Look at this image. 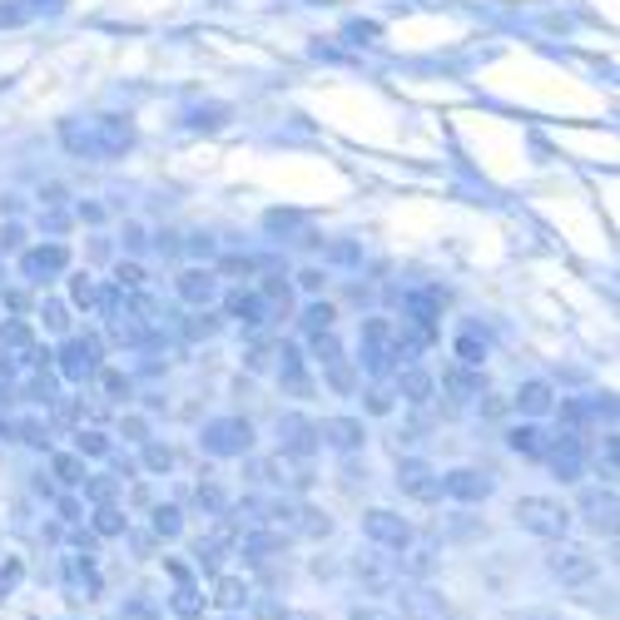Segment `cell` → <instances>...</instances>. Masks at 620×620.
Segmentation results:
<instances>
[{
    "label": "cell",
    "mask_w": 620,
    "mask_h": 620,
    "mask_svg": "<svg viewBox=\"0 0 620 620\" xmlns=\"http://www.w3.org/2000/svg\"><path fill=\"white\" fill-rule=\"evenodd\" d=\"M511 516H516L521 531L546 536V541H561V536L571 531V511H566L561 501H551V496H521Z\"/></svg>",
    "instance_id": "6da1fadb"
},
{
    "label": "cell",
    "mask_w": 620,
    "mask_h": 620,
    "mask_svg": "<svg viewBox=\"0 0 620 620\" xmlns=\"http://www.w3.org/2000/svg\"><path fill=\"white\" fill-rule=\"evenodd\" d=\"M402 353H407V348H402V333L392 328V318H363V363H368L377 377L397 368Z\"/></svg>",
    "instance_id": "7a4b0ae2"
},
{
    "label": "cell",
    "mask_w": 620,
    "mask_h": 620,
    "mask_svg": "<svg viewBox=\"0 0 620 620\" xmlns=\"http://www.w3.org/2000/svg\"><path fill=\"white\" fill-rule=\"evenodd\" d=\"M586 457H591V437H586V427H561V437L546 442V462H551V472H556L561 482H581Z\"/></svg>",
    "instance_id": "3957f363"
},
{
    "label": "cell",
    "mask_w": 620,
    "mask_h": 620,
    "mask_svg": "<svg viewBox=\"0 0 620 620\" xmlns=\"http://www.w3.org/2000/svg\"><path fill=\"white\" fill-rule=\"evenodd\" d=\"M546 566H551V576H556L561 586H586V581L596 576V556H591V546H576V541H566V536L551 546Z\"/></svg>",
    "instance_id": "277c9868"
},
{
    "label": "cell",
    "mask_w": 620,
    "mask_h": 620,
    "mask_svg": "<svg viewBox=\"0 0 620 620\" xmlns=\"http://www.w3.org/2000/svg\"><path fill=\"white\" fill-rule=\"evenodd\" d=\"M248 447H253V427L244 417H219V422L204 427V452L209 457H244Z\"/></svg>",
    "instance_id": "5b68a950"
},
{
    "label": "cell",
    "mask_w": 620,
    "mask_h": 620,
    "mask_svg": "<svg viewBox=\"0 0 620 620\" xmlns=\"http://www.w3.org/2000/svg\"><path fill=\"white\" fill-rule=\"evenodd\" d=\"M268 516H273V526L283 531V536H328L333 531V521L323 516V511H313V506H288V501H278V506H268Z\"/></svg>",
    "instance_id": "8992f818"
},
{
    "label": "cell",
    "mask_w": 620,
    "mask_h": 620,
    "mask_svg": "<svg viewBox=\"0 0 620 620\" xmlns=\"http://www.w3.org/2000/svg\"><path fill=\"white\" fill-rule=\"evenodd\" d=\"M402 616L407 620H452V601H447L437 586L412 581V586H402Z\"/></svg>",
    "instance_id": "52a82bcc"
},
{
    "label": "cell",
    "mask_w": 620,
    "mask_h": 620,
    "mask_svg": "<svg viewBox=\"0 0 620 620\" xmlns=\"http://www.w3.org/2000/svg\"><path fill=\"white\" fill-rule=\"evenodd\" d=\"M363 536H368L372 546H382V551H402V546H412V526L397 516V511H368L363 516Z\"/></svg>",
    "instance_id": "ba28073f"
},
{
    "label": "cell",
    "mask_w": 620,
    "mask_h": 620,
    "mask_svg": "<svg viewBox=\"0 0 620 620\" xmlns=\"http://www.w3.org/2000/svg\"><path fill=\"white\" fill-rule=\"evenodd\" d=\"M278 437H283L278 452L303 457V462H308V457L318 452V442H323V437H318V422H308L303 412H283V417H278Z\"/></svg>",
    "instance_id": "9c48e42d"
},
{
    "label": "cell",
    "mask_w": 620,
    "mask_h": 620,
    "mask_svg": "<svg viewBox=\"0 0 620 620\" xmlns=\"http://www.w3.org/2000/svg\"><path fill=\"white\" fill-rule=\"evenodd\" d=\"M100 353H105V343H100L95 333H85V338H70V343L60 348V372H65L70 382H85L90 372L100 368Z\"/></svg>",
    "instance_id": "30bf717a"
},
{
    "label": "cell",
    "mask_w": 620,
    "mask_h": 620,
    "mask_svg": "<svg viewBox=\"0 0 620 620\" xmlns=\"http://www.w3.org/2000/svg\"><path fill=\"white\" fill-rule=\"evenodd\" d=\"M407 313H412L417 343L427 348V343L437 338V318H442V288H417V293H407Z\"/></svg>",
    "instance_id": "8fae6325"
},
{
    "label": "cell",
    "mask_w": 620,
    "mask_h": 620,
    "mask_svg": "<svg viewBox=\"0 0 620 620\" xmlns=\"http://www.w3.org/2000/svg\"><path fill=\"white\" fill-rule=\"evenodd\" d=\"M174 293H179L189 308H209V303L219 298V273H214V268H184V273L174 278Z\"/></svg>",
    "instance_id": "7c38bea8"
},
{
    "label": "cell",
    "mask_w": 620,
    "mask_h": 620,
    "mask_svg": "<svg viewBox=\"0 0 620 620\" xmlns=\"http://www.w3.org/2000/svg\"><path fill=\"white\" fill-rule=\"evenodd\" d=\"M263 477H268L273 487H293V492L313 487V467H308L303 457H288V452H273V457L263 462Z\"/></svg>",
    "instance_id": "4fadbf2b"
},
{
    "label": "cell",
    "mask_w": 620,
    "mask_h": 620,
    "mask_svg": "<svg viewBox=\"0 0 620 620\" xmlns=\"http://www.w3.org/2000/svg\"><path fill=\"white\" fill-rule=\"evenodd\" d=\"M397 487L412 496V501H437V496H442V477H437V467H427V462H402V467H397Z\"/></svg>",
    "instance_id": "5bb4252c"
},
{
    "label": "cell",
    "mask_w": 620,
    "mask_h": 620,
    "mask_svg": "<svg viewBox=\"0 0 620 620\" xmlns=\"http://www.w3.org/2000/svg\"><path fill=\"white\" fill-rule=\"evenodd\" d=\"M442 492L457 496V501H467V506H477V501H487V496H492V477H487V472H477V467H457V472H447V477H442Z\"/></svg>",
    "instance_id": "9a60e30c"
},
{
    "label": "cell",
    "mask_w": 620,
    "mask_h": 620,
    "mask_svg": "<svg viewBox=\"0 0 620 620\" xmlns=\"http://www.w3.org/2000/svg\"><path fill=\"white\" fill-rule=\"evenodd\" d=\"M278 382L293 392V397H313V377H308V368H303V353L293 348V343H278Z\"/></svg>",
    "instance_id": "2e32d148"
},
{
    "label": "cell",
    "mask_w": 620,
    "mask_h": 620,
    "mask_svg": "<svg viewBox=\"0 0 620 620\" xmlns=\"http://www.w3.org/2000/svg\"><path fill=\"white\" fill-rule=\"evenodd\" d=\"M581 516H586V521H591L596 531L616 536V516H620L616 487H601V492H586V496H581Z\"/></svg>",
    "instance_id": "e0dca14e"
},
{
    "label": "cell",
    "mask_w": 620,
    "mask_h": 620,
    "mask_svg": "<svg viewBox=\"0 0 620 620\" xmlns=\"http://www.w3.org/2000/svg\"><path fill=\"white\" fill-rule=\"evenodd\" d=\"M0 348L15 358V363H40V348H35V328L25 318H5L0 328Z\"/></svg>",
    "instance_id": "ac0fdd59"
},
{
    "label": "cell",
    "mask_w": 620,
    "mask_h": 620,
    "mask_svg": "<svg viewBox=\"0 0 620 620\" xmlns=\"http://www.w3.org/2000/svg\"><path fill=\"white\" fill-rule=\"evenodd\" d=\"M20 268H25V278H50V273H65V268H70V248H65V244H40V248H30V253L20 258Z\"/></svg>",
    "instance_id": "d6986e66"
},
{
    "label": "cell",
    "mask_w": 620,
    "mask_h": 620,
    "mask_svg": "<svg viewBox=\"0 0 620 620\" xmlns=\"http://www.w3.org/2000/svg\"><path fill=\"white\" fill-rule=\"evenodd\" d=\"M224 313H229V318H239L248 333H258V328L268 323V303H263L258 293H248V288H234V293L224 298Z\"/></svg>",
    "instance_id": "ffe728a7"
},
{
    "label": "cell",
    "mask_w": 620,
    "mask_h": 620,
    "mask_svg": "<svg viewBox=\"0 0 620 620\" xmlns=\"http://www.w3.org/2000/svg\"><path fill=\"white\" fill-rule=\"evenodd\" d=\"M511 402H516V412H521V417H546V412L556 407V387H551V382H541V377H531V382H521V387H516V397H511Z\"/></svg>",
    "instance_id": "44dd1931"
},
{
    "label": "cell",
    "mask_w": 620,
    "mask_h": 620,
    "mask_svg": "<svg viewBox=\"0 0 620 620\" xmlns=\"http://www.w3.org/2000/svg\"><path fill=\"white\" fill-rule=\"evenodd\" d=\"M318 437L328 442V447H338V452H353V447H363V422L358 417H328L323 427H318Z\"/></svg>",
    "instance_id": "7402d4cb"
},
{
    "label": "cell",
    "mask_w": 620,
    "mask_h": 620,
    "mask_svg": "<svg viewBox=\"0 0 620 620\" xmlns=\"http://www.w3.org/2000/svg\"><path fill=\"white\" fill-rule=\"evenodd\" d=\"M397 387H402V397H407L412 407H427L432 392H437V382H432L427 368H397Z\"/></svg>",
    "instance_id": "603a6c76"
},
{
    "label": "cell",
    "mask_w": 620,
    "mask_h": 620,
    "mask_svg": "<svg viewBox=\"0 0 620 620\" xmlns=\"http://www.w3.org/2000/svg\"><path fill=\"white\" fill-rule=\"evenodd\" d=\"M283 541H288L283 531H253V536H244L239 546H244L248 561H268V556H278V551H283Z\"/></svg>",
    "instance_id": "cb8c5ba5"
},
{
    "label": "cell",
    "mask_w": 620,
    "mask_h": 620,
    "mask_svg": "<svg viewBox=\"0 0 620 620\" xmlns=\"http://www.w3.org/2000/svg\"><path fill=\"white\" fill-rule=\"evenodd\" d=\"M70 303L85 308V313H95V308L105 303V288H100L90 273H75V278H70Z\"/></svg>",
    "instance_id": "d4e9b609"
},
{
    "label": "cell",
    "mask_w": 620,
    "mask_h": 620,
    "mask_svg": "<svg viewBox=\"0 0 620 620\" xmlns=\"http://www.w3.org/2000/svg\"><path fill=\"white\" fill-rule=\"evenodd\" d=\"M129 144H134L129 120H100V149H105V154H120V149H129Z\"/></svg>",
    "instance_id": "484cf974"
},
{
    "label": "cell",
    "mask_w": 620,
    "mask_h": 620,
    "mask_svg": "<svg viewBox=\"0 0 620 620\" xmlns=\"http://www.w3.org/2000/svg\"><path fill=\"white\" fill-rule=\"evenodd\" d=\"M323 377H328V387H333V392H343V397L358 387V372H353V363H348V358H333V363H323Z\"/></svg>",
    "instance_id": "4316f807"
},
{
    "label": "cell",
    "mask_w": 620,
    "mask_h": 620,
    "mask_svg": "<svg viewBox=\"0 0 620 620\" xmlns=\"http://www.w3.org/2000/svg\"><path fill=\"white\" fill-rule=\"evenodd\" d=\"M50 467H55V477H60L65 487H85V477H90V472H85V457H70V452H60Z\"/></svg>",
    "instance_id": "83f0119b"
},
{
    "label": "cell",
    "mask_w": 620,
    "mask_h": 620,
    "mask_svg": "<svg viewBox=\"0 0 620 620\" xmlns=\"http://www.w3.org/2000/svg\"><path fill=\"white\" fill-rule=\"evenodd\" d=\"M214 601H219L224 611H239V606L248 601V586L239 581V576H224V581L214 586Z\"/></svg>",
    "instance_id": "f1b7e54d"
},
{
    "label": "cell",
    "mask_w": 620,
    "mask_h": 620,
    "mask_svg": "<svg viewBox=\"0 0 620 620\" xmlns=\"http://www.w3.org/2000/svg\"><path fill=\"white\" fill-rule=\"evenodd\" d=\"M447 392H452V397H477V392H482V372L452 368L447 372Z\"/></svg>",
    "instance_id": "f546056e"
},
{
    "label": "cell",
    "mask_w": 620,
    "mask_h": 620,
    "mask_svg": "<svg viewBox=\"0 0 620 620\" xmlns=\"http://www.w3.org/2000/svg\"><path fill=\"white\" fill-rule=\"evenodd\" d=\"M511 452H521V457H546V437H541L536 427H516V432H511Z\"/></svg>",
    "instance_id": "4dcf8cb0"
},
{
    "label": "cell",
    "mask_w": 620,
    "mask_h": 620,
    "mask_svg": "<svg viewBox=\"0 0 620 620\" xmlns=\"http://www.w3.org/2000/svg\"><path fill=\"white\" fill-rule=\"evenodd\" d=\"M338 323V313H333V303H313L308 313H303V333L313 338V333H328Z\"/></svg>",
    "instance_id": "1f68e13d"
},
{
    "label": "cell",
    "mask_w": 620,
    "mask_h": 620,
    "mask_svg": "<svg viewBox=\"0 0 620 620\" xmlns=\"http://www.w3.org/2000/svg\"><path fill=\"white\" fill-rule=\"evenodd\" d=\"M457 358H462V368H482V358H487V343L467 328L462 338H457Z\"/></svg>",
    "instance_id": "d6a6232c"
},
{
    "label": "cell",
    "mask_w": 620,
    "mask_h": 620,
    "mask_svg": "<svg viewBox=\"0 0 620 620\" xmlns=\"http://www.w3.org/2000/svg\"><path fill=\"white\" fill-rule=\"evenodd\" d=\"M402 551H407V556H402V571L422 581V576L432 571V546H402Z\"/></svg>",
    "instance_id": "836d02e7"
},
{
    "label": "cell",
    "mask_w": 620,
    "mask_h": 620,
    "mask_svg": "<svg viewBox=\"0 0 620 620\" xmlns=\"http://www.w3.org/2000/svg\"><path fill=\"white\" fill-rule=\"evenodd\" d=\"M90 377L100 382V392H105V397H129V377H124V372H115V368H95Z\"/></svg>",
    "instance_id": "e575fe53"
},
{
    "label": "cell",
    "mask_w": 620,
    "mask_h": 620,
    "mask_svg": "<svg viewBox=\"0 0 620 620\" xmlns=\"http://www.w3.org/2000/svg\"><path fill=\"white\" fill-rule=\"evenodd\" d=\"M40 318H45V328H50V333H70V308H65V303L45 298V303H40Z\"/></svg>",
    "instance_id": "d590c367"
},
{
    "label": "cell",
    "mask_w": 620,
    "mask_h": 620,
    "mask_svg": "<svg viewBox=\"0 0 620 620\" xmlns=\"http://www.w3.org/2000/svg\"><path fill=\"white\" fill-rule=\"evenodd\" d=\"M273 353H278V343H268V338H258V343L248 348L244 368H248V372H268V368H273Z\"/></svg>",
    "instance_id": "8d00e7d4"
},
{
    "label": "cell",
    "mask_w": 620,
    "mask_h": 620,
    "mask_svg": "<svg viewBox=\"0 0 620 620\" xmlns=\"http://www.w3.org/2000/svg\"><path fill=\"white\" fill-rule=\"evenodd\" d=\"M184 521H179V506H154V536H179Z\"/></svg>",
    "instance_id": "74e56055"
},
{
    "label": "cell",
    "mask_w": 620,
    "mask_h": 620,
    "mask_svg": "<svg viewBox=\"0 0 620 620\" xmlns=\"http://www.w3.org/2000/svg\"><path fill=\"white\" fill-rule=\"evenodd\" d=\"M95 531H100V536H124V511L120 506H100V511H95Z\"/></svg>",
    "instance_id": "f35d334b"
},
{
    "label": "cell",
    "mask_w": 620,
    "mask_h": 620,
    "mask_svg": "<svg viewBox=\"0 0 620 620\" xmlns=\"http://www.w3.org/2000/svg\"><path fill=\"white\" fill-rule=\"evenodd\" d=\"M214 333H219V318H214V313H204V308L184 323V338H214Z\"/></svg>",
    "instance_id": "ab89813d"
},
{
    "label": "cell",
    "mask_w": 620,
    "mask_h": 620,
    "mask_svg": "<svg viewBox=\"0 0 620 620\" xmlns=\"http://www.w3.org/2000/svg\"><path fill=\"white\" fill-rule=\"evenodd\" d=\"M85 492H90V501L110 506V501H115V492H120V482H115V477H85Z\"/></svg>",
    "instance_id": "60d3db41"
},
{
    "label": "cell",
    "mask_w": 620,
    "mask_h": 620,
    "mask_svg": "<svg viewBox=\"0 0 620 620\" xmlns=\"http://www.w3.org/2000/svg\"><path fill=\"white\" fill-rule=\"evenodd\" d=\"M174 611H179V616H184V620H194V616H199V611H204V601H199V591H194V586H179V591H174Z\"/></svg>",
    "instance_id": "b9f144b4"
},
{
    "label": "cell",
    "mask_w": 620,
    "mask_h": 620,
    "mask_svg": "<svg viewBox=\"0 0 620 620\" xmlns=\"http://www.w3.org/2000/svg\"><path fill=\"white\" fill-rule=\"evenodd\" d=\"M313 358H318V363H333V358H343V348H338L333 328H328V333H313Z\"/></svg>",
    "instance_id": "7bdbcfd3"
},
{
    "label": "cell",
    "mask_w": 620,
    "mask_h": 620,
    "mask_svg": "<svg viewBox=\"0 0 620 620\" xmlns=\"http://www.w3.org/2000/svg\"><path fill=\"white\" fill-rule=\"evenodd\" d=\"M115 283H120V293H139L144 288V268L139 263H120L115 268Z\"/></svg>",
    "instance_id": "ee69618b"
},
{
    "label": "cell",
    "mask_w": 620,
    "mask_h": 620,
    "mask_svg": "<svg viewBox=\"0 0 620 620\" xmlns=\"http://www.w3.org/2000/svg\"><path fill=\"white\" fill-rule=\"evenodd\" d=\"M80 457H110V437L105 432H80Z\"/></svg>",
    "instance_id": "f6af8a7d"
},
{
    "label": "cell",
    "mask_w": 620,
    "mask_h": 620,
    "mask_svg": "<svg viewBox=\"0 0 620 620\" xmlns=\"http://www.w3.org/2000/svg\"><path fill=\"white\" fill-rule=\"evenodd\" d=\"M144 467H149V472H169V467H174V452L159 447V442H149V447H144Z\"/></svg>",
    "instance_id": "bcb514c9"
},
{
    "label": "cell",
    "mask_w": 620,
    "mask_h": 620,
    "mask_svg": "<svg viewBox=\"0 0 620 620\" xmlns=\"http://www.w3.org/2000/svg\"><path fill=\"white\" fill-rule=\"evenodd\" d=\"M358 576L368 581L372 591H387V586H392V571H382V566H363V561H358Z\"/></svg>",
    "instance_id": "7dc6e473"
},
{
    "label": "cell",
    "mask_w": 620,
    "mask_h": 620,
    "mask_svg": "<svg viewBox=\"0 0 620 620\" xmlns=\"http://www.w3.org/2000/svg\"><path fill=\"white\" fill-rule=\"evenodd\" d=\"M368 412L372 417H387V412H392V392H387V387H372L368 392Z\"/></svg>",
    "instance_id": "c3c4849f"
},
{
    "label": "cell",
    "mask_w": 620,
    "mask_h": 620,
    "mask_svg": "<svg viewBox=\"0 0 620 620\" xmlns=\"http://www.w3.org/2000/svg\"><path fill=\"white\" fill-rule=\"evenodd\" d=\"M199 506H209L214 516H224V492H219L214 482H204V487H199Z\"/></svg>",
    "instance_id": "681fc988"
},
{
    "label": "cell",
    "mask_w": 620,
    "mask_h": 620,
    "mask_svg": "<svg viewBox=\"0 0 620 620\" xmlns=\"http://www.w3.org/2000/svg\"><path fill=\"white\" fill-rule=\"evenodd\" d=\"M501 620H561L556 611H541V606H521V611H506Z\"/></svg>",
    "instance_id": "f907efd6"
},
{
    "label": "cell",
    "mask_w": 620,
    "mask_h": 620,
    "mask_svg": "<svg viewBox=\"0 0 620 620\" xmlns=\"http://www.w3.org/2000/svg\"><path fill=\"white\" fill-rule=\"evenodd\" d=\"M298 283H303L308 293H323V283H328V273H323V268H303V273H298Z\"/></svg>",
    "instance_id": "816d5d0a"
},
{
    "label": "cell",
    "mask_w": 620,
    "mask_h": 620,
    "mask_svg": "<svg viewBox=\"0 0 620 620\" xmlns=\"http://www.w3.org/2000/svg\"><path fill=\"white\" fill-rule=\"evenodd\" d=\"M20 244H25V229H20V224H5V229H0V248H10V253H15Z\"/></svg>",
    "instance_id": "f5cc1de1"
},
{
    "label": "cell",
    "mask_w": 620,
    "mask_h": 620,
    "mask_svg": "<svg viewBox=\"0 0 620 620\" xmlns=\"http://www.w3.org/2000/svg\"><path fill=\"white\" fill-rule=\"evenodd\" d=\"M348 620H397V616H392V611H377V606H353Z\"/></svg>",
    "instance_id": "db71d44e"
},
{
    "label": "cell",
    "mask_w": 620,
    "mask_h": 620,
    "mask_svg": "<svg viewBox=\"0 0 620 620\" xmlns=\"http://www.w3.org/2000/svg\"><path fill=\"white\" fill-rule=\"evenodd\" d=\"M258 263L253 258H224V273H253Z\"/></svg>",
    "instance_id": "11a10c76"
},
{
    "label": "cell",
    "mask_w": 620,
    "mask_h": 620,
    "mask_svg": "<svg viewBox=\"0 0 620 620\" xmlns=\"http://www.w3.org/2000/svg\"><path fill=\"white\" fill-rule=\"evenodd\" d=\"M40 199H45V209H60V199H65V189H60V184H50V189H45Z\"/></svg>",
    "instance_id": "9f6ffc18"
},
{
    "label": "cell",
    "mask_w": 620,
    "mask_h": 620,
    "mask_svg": "<svg viewBox=\"0 0 620 620\" xmlns=\"http://www.w3.org/2000/svg\"><path fill=\"white\" fill-rule=\"evenodd\" d=\"M124 432H129L134 442H144V422H139V417H129V422H124Z\"/></svg>",
    "instance_id": "6f0895ef"
},
{
    "label": "cell",
    "mask_w": 620,
    "mask_h": 620,
    "mask_svg": "<svg viewBox=\"0 0 620 620\" xmlns=\"http://www.w3.org/2000/svg\"><path fill=\"white\" fill-rule=\"evenodd\" d=\"M0 372H5V377H10V372H15V358H10V353H5V348H0Z\"/></svg>",
    "instance_id": "680465c9"
}]
</instances>
